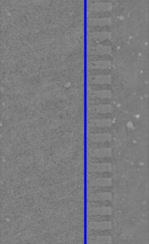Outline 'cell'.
<instances>
[{
  "instance_id": "obj_1",
  "label": "cell",
  "mask_w": 149,
  "mask_h": 244,
  "mask_svg": "<svg viewBox=\"0 0 149 244\" xmlns=\"http://www.w3.org/2000/svg\"><path fill=\"white\" fill-rule=\"evenodd\" d=\"M91 221H112L111 216H92Z\"/></svg>"
}]
</instances>
